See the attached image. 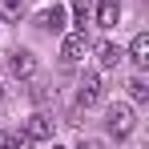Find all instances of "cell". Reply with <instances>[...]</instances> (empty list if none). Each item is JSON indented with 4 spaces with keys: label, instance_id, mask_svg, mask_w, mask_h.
Here are the masks:
<instances>
[{
    "label": "cell",
    "instance_id": "9a60e30c",
    "mask_svg": "<svg viewBox=\"0 0 149 149\" xmlns=\"http://www.w3.org/2000/svg\"><path fill=\"white\" fill-rule=\"evenodd\" d=\"M52 149H65V145H52Z\"/></svg>",
    "mask_w": 149,
    "mask_h": 149
},
{
    "label": "cell",
    "instance_id": "4fadbf2b",
    "mask_svg": "<svg viewBox=\"0 0 149 149\" xmlns=\"http://www.w3.org/2000/svg\"><path fill=\"white\" fill-rule=\"evenodd\" d=\"M129 97H133V101H149V85L141 81V77H133V81H129Z\"/></svg>",
    "mask_w": 149,
    "mask_h": 149
},
{
    "label": "cell",
    "instance_id": "7a4b0ae2",
    "mask_svg": "<svg viewBox=\"0 0 149 149\" xmlns=\"http://www.w3.org/2000/svg\"><path fill=\"white\" fill-rule=\"evenodd\" d=\"M101 101V77L97 73H85L81 81H77V105L81 109H93Z\"/></svg>",
    "mask_w": 149,
    "mask_h": 149
},
{
    "label": "cell",
    "instance_id": "30bf717a",
    "mask_svg": "<svg viewBox=\"0 0 149 149\" xmlns=\"http://www.w3.org/2000/svg\"><path fill=\"white\" fill-rule=\"evenodd\" d=\"M0 149H32V141H28L24 133H4L0 129Z\"/></svg>",
    "mask_w": 149,
    "mask_h": 149
},
{
    "label": "cell",
    "instance_id": "6da1fadb",
    "mask_svg": "<svg viewBox=\"0 0 149 149\" xmlns=\"http://www.w3.org/2000/svg\"><path fill=\"white\" fill-rule=\"evenodd\" d=\"M85 52H89V36H85V28H77V32H69V36L61 40V61H65V65H77Z\"/></svg>",
    "mask_w": 149,
    "mask_h": 149
},
{
    "label": "cell",
    "instance_id": "277c9868",
    "mask_svg": "<svg viewBox=\"0 0 149 149\" xmlns=\"http://www.w3.org/2000/svg\"><path fill=\"white\" fill-rule=\"evenodd\" d=\"M93 20L101 28H113L121 20V0H93Z\"/></svg>",
    "mask_w": 149,
    "mask_h": 149
},
{
    "label": "cell",
    "instance_id": "7c38bea8",
    "mask_svg": "<svg viewBox=\"0 0 149 149\" xmlns=\"http://www.w3.org/2000/svg\"><path fill=\"white\" fill-rule=\"evenodd\" d=\"M73 12H77V24L85 28L93 20V0H73Z\"/></svg>",
    "mask_w": 149,
    "mask_h": 149
},
{
    "label": "cell",
    "instance_id": "52a82bcc",
    "mask_svg": "<svg viewBox=\"0 0 149 149\" xmlns=\"http://www.w3.org/2000/svg\"><path fill=\"white\" fill-rule=\"evenodd\" d=\"M129 61H133L137 69L149 65V32H137V36H133V45H129Z\"/></svg>",
    "mask_w": 149,
    "mask_h": 149
},
{
    "label": "cell",
    "instance_id": "3957f363",
    "mask_svg": "<svg viewBox=\"0 0 149 149\" xmlns=\"http://www.w3.org/2000/svg\"><path fill=\"white\" fill-rule=\"evenodd\" d=\"M133 125H137V117H133V109H129L125 101H117V105L109 109V129H113L117 137H129V133H133Z\"/></svg>",
    "mask_w": 149,
    "mask_h": 149
},
{
    "label": "cell",
    "instance_id": "8fae6325",
    "mask_svg": "<svg viewBox=\"0 0 149 149\" xmlns=\"http://www.w3.org/2000/svg\"><path fill=\"white\" fill-rule=\"evenodd\" d=\"M0 16L4 20H20L24 16V0H0Z\"/></svg>",
    "mask_w": 149,
    "mask_h": 149
},
{
    "label": "cell",
    "instance_id": "9c48e42d",
    "mask_svg": "<svg viewBox=\"0 0 149 149\" xmlns=\"http://www.w3.org/2000/svg\"><path fill=\"white\" fill-rule=\"evenodd\" d=\"M121 56H125V52L117 49V45H109V40H105V45H97V61H101V69H117V65H121Z\"/></svg>",
    "mask_w": 149,
    "mask_h": 149
},
{
    "label": "cell",
    "instance_id": "8992f818",
    "mask_svg": "<svg viewBox=\"0 0 149 149\" xmlns=\"http://www.w3.org/2000/svg\"><path fill=\"white\" fill-rule=\"evenodd\" d=\"M36 24H40V28H49V32H61V28H65V8H61V4H52V8H40Z\"/></svg>",
    "mask_w": 149,
    "mask_h": 149
},
{
    "label": "cell",
    "instance_id": "5bb4252c",
    "mask_svg": "<svg viewBox=\"0 0 149 149\" xmlns=\"http://www.w3.org/2000/svg\"><path fill=\"white\" fill-rule=\"evenodd\" d=\"M77 149H105V141H97V137H81Z\"/></svg>",
    "mask_w": 149,
    "mask_h": 149
},
{
    "label": "cell",
    "instance_id": "ba28073f",
    "mask_svg": "<svg viewBox=\"0 0 149 149\" xmlns=\"http://www.w3.org/2000/svg\"><path fill=\"white\" fill-rule=\"evenodd\" d=\"M12 73H16V77H32V73H36V56H32L28 49H16V52H12Z\"/></svg>",
    "mask_w": 149,
    "mask_h": 149
},
{
    "label": "cell",
    "instance_id": "5b68a950",
    "mask_svg": "<svg viewBox=\"0 0 149 149\" xmlns=\"http://www.w3.org/2000/svg\"><path fill=\"white\" fill-rule=\"evenodd\" d=\"M24 137L28 141H52V117L49 113H32L24 125Z\"/></svg>",
    "mask_w": 149,
    "mask_h": 149
}]
</instances>
